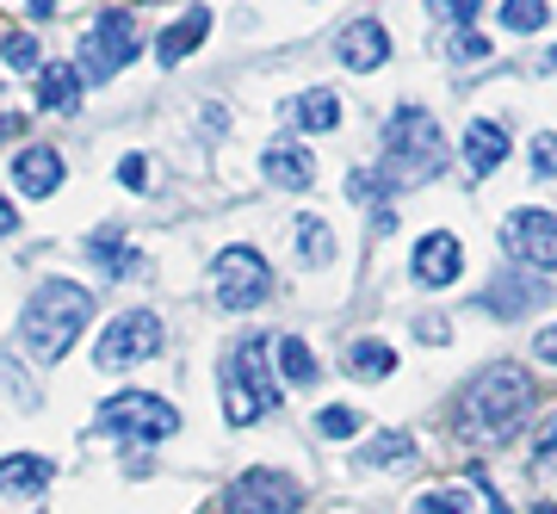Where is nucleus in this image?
Instances as JSON below:
<instances>
[{"label":"nucleus","mask_w":557,"mask_h":514,"mask_svg":"<svg viewBox=\"0 0 557 514\" xmlns=\"http://www.w3.org/2000/svg\"><path fill=\"white\" fill-rule=\"evenodd\" d=\"M341 69H354V75H372V69H384L391 62V32H384L379 20H359L341 32Z\"/></svg>","instance_id":"obj_12"},{"label":"nucleus","mask_w":557,"mask_h":514,"mask_svg":"<svg viewBox=\"0 0 557 514\" xmlns=\"http://www.w3.org/2000/svg\"><path fill=\"white\" fill-rule=\"evenodd\" d=\"M205 32H211V7H186V13H180V20L156 38V57L174 69V62H186V57L205 44Z\"/></svg>","instance_id":"obj_16"},{"label":"nucleus","mask_w":557,"mask_h":514,"mask_svg":"<svg viewBox=\"0 0 557 514\" xmlns=\"http://www.w3.org/2000/svg\"><path fill=\"white\" fill-rule=\"evenodd\" d=\"M496 20H502V32H539L552 20V0H502Z\"/></svg>","instance_id":"obj_25"},{"label":"nucleus","mask_w":557,"mask_h":514,"mask_svg":"<svg viewBox=\"0 0 557 514\" xmlns=\"http://www.w3.org/2000/svg\"><path fill=\"white\" fill-rule=\"evenodd\" d=\"M552 62H557V50H552Z\"/></svg>","instance_id":"obj_40"},{"label":"nucleus","mask_w":557,"mask_h":514,"mask_svg":"<svg viewBox=\"0 0 557 514\" xmlns=\"http://www.w3.org/2000/svg\"><path fill=\"white\" fill-rule=\"evenodd\" d=\"M533 354L545 359V366H557V322H552V329H539V341H533Z\"/></svg>","instance_id":"obj_35"},{"label":"nucleus","mask_w":557,"mask_h":514,"mask_svg":"<svg viewBox=\"0 0 557 514\" xmlns=\"http://www.w3.org/2000/svg\"><path fill=\"white\" fill-rule=\"evenodd\" d=\"M502 248H508V260L533 267V273H557V218H545V211H508L502 218Z\"/></svg>","instance_id":"obj_8"},{"label":"nucleus","mask_w":557,"mask_h":514,"mask_svg":"<svg viewBox=\"0 0 557 514\" xmlns=\"http://www.w3.org/2000/svg\"><path fill=\"white\" fill-rule=\"evenodd\" d=\"M50 477H57V465L38 458V453L0 458V495H44V490H50Z\"/></svg>","instance_id":"obj_17"},{"label":"nucleus","mask_w":557,"mask_h":514,"mask_svg":"<svg viewBox=\"0 0 557 514\" xmlns=\"http://www.w3.org/2000/svg\"><path fill=\"white\" fill-rule=\"evenodd\" d=\"M471 502H465V490H428L416 502V514H465Z\"/></svg>","instance_id":"obj_29"},{"label":"nucleus","mask_w":557,"mask_h":514,"mask_svg":"<svg viewBox=\"0 0 557 514\" xmlns=\"http://www.w3.org/2000/svg\"><path fill=\"white\" fill-rule=\"evenodd\" d=\"M465 273V248H458V236H421V248H416V279L428 285V292H446L453 279Z\"/></svg>","instance_id":"obj_14"},{"label":"nucleus","mask_w":557,"mask_h":514,"mask_svg":"<svg viewBox=\"0 0 557 514\" xmlns=\"http://www.w3.org/2000/svg\"><path fill=\"white\" fill-rule=\"evenodd\" d=\"M87 260H94L100 273H112V279L143 273V255H137V248H131L124 236H94V242H87Z\"/></svg>","instance_id":"obj_21"},{"label":"nucleus","mask_w":557,"mask_h":514,"mask_svg":"<svg viewBox=\"0 0 557 514\" xmlns=\"http://www.w3.org/2000/svg\"><path fill=\"white\" fill-rule=\"evenodd\" d=\"M94 428L112 435V440H124V446H149V440H174L180 435V409L156 391H119V396L100 403Z\"/></svg>","instance_id":"obj_4"},{"label":"nucleus","mask_w":557,"mask_h":514,"mask_svg":"<svg viewBox=\"0 0 557 514\" xmlns=\"http://www.w3.org/2000/svg\"><path fill=\"white\" fill-rule=\"evenodd\" d=\"M527 409H533V378L502 359V366L471 378V391L458 396V435L478 440V446H502V440L520 435Z\"/></svg>","instance_id":"obj_1"},{"label":"nucleus","mask_w":557,"mask_h":514,"mask_svg":"<svg viewBox=\"0 0 557 514\" xmlns=\"http://www.w3.org/2000/svg\"><path fill=\"white\" fill-rule=\"evenodd\" d=\"M25 13H32V20H50V13H57V0H25Z\"/></svg>","instance_id":"obj_38"},{"label":"nucleus","mask_w":557,"mask_h":514,"mask_svg":"<svg viewBox=\"0 0 557 514\" xmlns=\"http://www.w3.org/2000/svg\"><path fill=\"white\" fill-rule=\"evenodd\" d=\"M149 354H161V317L156 310H124L119 322H106L100 347H94V366L131 372V366H143Z\"/></svg>","instance_id":"obj_7"},{"label":"nucleus","mask_w":557,"mask_h":514,"mask_svg":"<svg viewBox=\"0 0 557 514\" xmlns=\"http://www.w3.org/2000/svg\"><path fill=\"white\" fill-rule=\"evenodd\" d=\"M379 193H384V180H379V174H366V168H354V174H347V198H359V205H372Z\"/></svg>","instance_id":"obj_30"},{"label":"nucleus","mask_w":557,"mask_h":514,"mask_svg":"<svg viewBox=\"0 0 557 514\" xmlns=\"http://www.w3.org/2000/svg\"><path fill=\"white\" fill-rule=\"evenodd\" d=\"M478 57H490V44H483L478 32H465V38L453 44V62H478Z\"/></svg>","instance_id":"obj_33"},{"label":"nucleus","mask_w":557,"mask_h":514,"mask_svg":"<svg viewBox=\"0 0 557 514\" xmlns=\"http://www.w3.org/2000/svg\"><path fill=\"white\" fill-rule=\"evenodd\" d=\"M539 465H557V421L539 435Z\"/></svg>","instance_id":"obj_37"},{"label":"nucleus","mask_w":557,"mask_h":514,"mask_svg":"<svg viewBox=\"0 0 557 514\" xmlns=\"http://www.w3.org/2000/svg\"><path fill=\"white\" fill-rule=\"evenodd\" d=\"M317 428L329 440H354L359 435V409H341V403H335V409H322V416H317Z\"/></svg>","instance_id":"obj_27"},{"label":"nucleus","mask_w":557,"mask_h":514,"mask_svg":"<svg viewBox=\"0 0 557 514\" xmlns=\"http://www.w3.org/2000/svg\"><path fill=\"white\" fill-rule=\"evenodd\" d=\"M211 279H218V304L223 310H255V304L273 297V267L260 260V248H218Z\"/></svg>","instance_id":"obj_6"},{"label":"nucleus","mask_w":557,"mask_h":514,"mask_svg":"<svg viewBox=\"0 0 557 514\" xmlns=\"http://www.w3.org/2000/svg\"><path fill=\"white\" fill-rule=\"evenodd\" d=\"M230 509L236 514H298V484L285 472H248V477H236Z\"/></svg>","instance_id":"obj_10"},{"label":"nucleus","mask_w":557,"mask_h":514,"mask_svg":"<svg viewBox=\"0 0 557 514\" xmlns=\"http://www.w3.org/2000/svg\"><path fill=\"white\" fill-rule=\"evenodd\" d=\"M119 180L131 186V193H137L143 180H149V161H143V156H124V161H119Z\"/></svg>","instance_id":"obj_34"},{"label":"nucleus","mask_w":557,"mask_h":514,"mask_svg":"<svg viewBox=\"0 0 557 514\" xmlns=\"http://www.w3.org/2000/svg\"><path fill=\"white\" fill-rule=\"evenodd\" d=\"M539 297H545V273H533V267H502V273L483 285V310L502 317V322H515V317L533 310Z\"/></svg>","instance_id":"obj_9"},{"label":"nucleus","mask_w":557,"mask_h":514,"mask_svg":"<svg viewBox=\"0 0 557 514\" xmlns=\"http://www.w3.org/2000/svg\"><path fill=\"white\" fill-rule=\"evenodd\" d=\"M446 168V131L428 106H397L384 119V193H409V186H428V180Z\"/></svg>","instance_id":"obj_2"},{"label":"nucleus","mask_w":557,"mask_h":514,"mask_svg":"<svg viewBox=\"0 0 557 514\" xmlns=\"http://www.w3.org/2000/svg\"><path fill=\"white\" fill-rule=\"evenodd\" d=\"M13 131H20V119H7V112H0V143L13 137Z\"/></svg>","instance_id":"obj_39"},{"label":"nucleus","mask_w":557,"mask_h":514,"mask_svg":"<svg viewBox=\"0 0 557 514\" xmlns=\"http://www.w3.org/2000/svg\"><path fill=\"white\" fill-rule=\"evenodd\" d=\"M359 458H366V465H409V458H416V440L397 435V428H384V435H372V446Z\"/></svg>","instance_id":"obj_26"},{"label":"nucleus","mask_w":557,"mask_h":514,"mask_svg":"<svg viewBox=\"0 0 557 514\" xmlns=\"http://www.w3.org/2000/svg\"><path fill=\"white\" fill-rule=\"evenodd\" d=\"M81 69L75 62H50V69H38V106L44 112H81Z\"/></svg>","instance_id":"obj_18"},{"label":"nucleus","mask_w":557,"mask_h":514,"mask_svg":"<svg viewBox=\"0 0 557 514\" xmlns=\"http://www.w3.org/2000/svg\"><path fill=\"white\" fill-rule=\"evenodd\" d=\"M434 13L440 20H453V25H471L483 13V0H434Z\"/></svg>","instance_id":"obj_31"},{"label":"nucleus","mask_w":557,"mask_h":514,"mask_svg":"<svg viewBox=\"0 0 557 514\" xmlns=\"http://www.w3.org/2000/svg\"><path fill=\"white\" fill-rule=\"evenodd\" d=\"M292 242H298L304 267H329L335 260V230L322 218H298V230H292Z\"/></svg>","instance_id":"obj_24"},{"label":"nucleus","mask_w":557,"mask_h":514,"mask_svg":"<svg viewBox=\"0 0 557 514\" xmlns=\"http://www.w3.org/2000/svg\"><path fill=\"white\" fill-rule=\"evenodd\" d=\"M13 230H20V205H13V198L0 193V242L13 236Z\"/></svg>","instance_id":"obj_36"},{"label":"nucleus","mask_w":557,"mask_h":514,"mask_svg":"<svg viewBox=\"0 0 557 514\" xmlns=\"http://www.w3.org/2000/svg\"><path fill=\"white\" fill-rule=\"evenodd\" d=\"M285 119L298 124V131H335L341 124V99L329 94V87H310V94H298L292 106H285Z\"/></svg>","instance_id":"obj_20"},{"label":"nucleus","mask_w":557,"mask_h":514,"mask_svg":"<svg viewBox=\"0 0 557 514\" xmlns=\"http://www.w3.org/2000/svg\"><path fill=\"white\" fill-rule=\"evenodd\" d=\"M273 341L267 335H248L236 341V354H230V372H236V391L248 396V403H260V409H273L278 403V384H273Z\"/></svg>","instance_id":"obj_11"},{"label":"nucleus","mask_w":557,"mask_h":514,"mask_svg":"<svg viewBox=\"0 0 557 514\" xmlns=\"http://www.w3.org/2000/svg\"><path fill=\"white\" fill-rule=\"evenodd\" d=\"M533 174H557V137L552 131H539L533 137Z\"/></svg>","instance_id":"obj_32"},{"label":"nucleus","mask_w":557,"mask_h":514,"mask_svg":"<svg viewBox=\"0 0 557 514\" xmlns=\"http://www.w3.org/2000/svg\"><path fill=\"white\" fill-rule=\"evenodd\" d=\"M62 156L57 149H20V161H13V186H20L25 198H50L62 186Z\"/></svg>","instance_id":"obj_15"},{"label":"nucleus","mask_w":557,"mask_h":514,"mask_svg":"<svg viewBox=\"0 0 557 514\" xmlns=\"http://www.w3.org/2000/svg\"><path fill=\"white\" fill-rule=\"evenodd\" d=\"M465 161H471V174H496L502 161H508V131L490 119H478L465 131Z\"/></svg>","instance_id":"obj_19"},{"label":"nucleus","mask_w":557,"mask_h":514,"mask_svg":"<svg viewBox=\"0 0 557 514\" xmlns=\"http://www.w3.org/2000/svg\"><path fill=\"white\" fill-rule=\"evenodd\" d=\"M143 57V38H137V20L124 13V7H106L100 20H94V32H87V44H81V81H112L119 69H131V62Z\"/></svg>","instance_id":"obj_5"},{"label":"nucleus","mask_w":557,"mask_h":514,"mask_svg":"<svg viewBox=\"0 0 557 514\" xmlns=\"http://www.w3.org/2000/svg\"><path fill=\"white\" fill-rule=\"evenodd\" d=\"M0 50H7V69H38V38H32V32L0 38Z\"/></svg>","instance_id":"obj_28"},{"label":"nucleus","mask_w":557,"mask_h":514,"mask_svg":"<svg viewBox=\"0 0 557 514\" xmlns=\"http://www.w3.org/2000/svg\"><path fill=\"white\" fill-rule=\"evenodd\" d=\"M347 372H359V378H391V372H397V347H391V341H379V335L354 341V347H347Z\"/></svg>","instance_id":"obj_22"},{"label":"nucleus","mask_w":557,"mask_h":514,"mask_svg":"<svg viewBox=\"0 0 557 514\" xmlns=\"http://www.w3.org/2000/svg\"><path fill=\"white\" fill-rule=\"evenodd\" d=\"M87 317H94L87 285H75V279H44L38 292H32V304H25L20 335L32 347V359H62L75 347V335L87 329Z\"/></svg>","instance_id":"obj_3"},{"label":"nucleus","mask_w":557,"mask_h":514,"mask_svg":"<svg viewBox=\"0 0 557 514\" xmlns=\"http://www.w3.org/2000/svg\"><path fill=\"white\" fill-rule=\"evenodd\" d=\"M260 174L273 180L278 193H310L317 186V156L298 149V143H273V149H260Z\"/></svg>","instance_id":"obj_13"},{"label":"nucleus","mask_w":557,"mask_h":514,"mask_svg":"<svg viewBox=\"0 0 557 514\" xmlns=\"http://www.w3.org/2000/svg\"><path fill=\"white\" fill-rule=\"evenodd\" d=\"M273 354H278V378L285 384H317V354H310V341H298V335H285V341H273Z\"/></svg>","instance_id":"obj_23"}]
</instances>
